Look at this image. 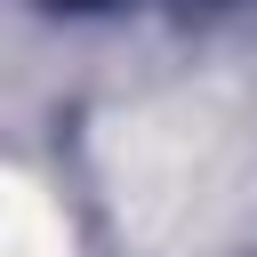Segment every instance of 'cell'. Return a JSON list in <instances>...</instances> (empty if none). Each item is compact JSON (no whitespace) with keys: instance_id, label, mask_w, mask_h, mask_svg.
<instances>
[{"instance_id":"6da1fadb","label":"cell","mask_w":257,"mask_h":257,"mask_svg":"<svg viewBox=\"0 0 257 257\" xmlns=\"http://www.w3.org/2000/svg\"><path fill=\"white\" fill-rule=\"evenodd\" d=\"M64 8H104V0H64Z\"/></svg>"}]
</instances>
